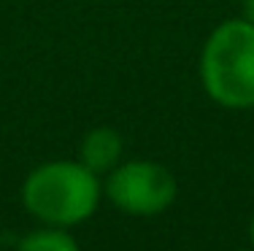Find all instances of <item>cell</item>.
Here are the masks:
<instances>
[{
    "instance_id": "obj_2",
    "label": "cell",
    "mask_w": 254,
    "mask_h": 251,
    "mask_svg": "<svg viewBox=\"0 0 254 251\" xmlns=\"http://www.w3.org/2000/svg\"><path fill=\"white\" fill-rule=\"evenodd\" d=\"M200 84L222 108H254V22L235 16L211 30L200 51Z\"/></svg>"
},
{
    "instance_id": "obj_3",
    "label": "cell",
    "mask_w": 254,
    "mask_h": 251,
    "mask_svg": "<svg viewBox=\"0 0 254 251\" xmlns=\"http://www.w3.org/2000/svg\"><path fill=\"white\" fill-rule=\"evenodd\" d=\"M103 195L130 216H157L176 202L179 184L165 165L152 159H125L106 173Z\"/></svg>"
},
{
    "instance_id": "obj_6",
    "label": "cell",
    "mask_w": 254,
    "mask_h": 251,
    "mask_svg": "<svg viewBox=\"0 0 254 251\" xmlns=\"http://www.w3.org/2000/svg\"><path fill=\"white\" fill-rule=\"evenodd\" d=\"M244 16L254 22V0H244Z\"/></svg>"
},
{
    "instance_id": "obj_4",
    "label": "cell",
    "mask_w": 254,
    "mask_h": 251,
    "mask_svg": "<svg viewBox=\"0 0 254 251\" xmlns=\"http://www.w3.org/2000/svg\"><path fill=\"white\" fill-rule=\"evenodd\" d=\"M125 154V141L119 135V130L114 127H92L78 143V162H84L92 173L106 176L114 167L122 162Z\"/></svg>"
},
{
    "instance_id": "obj_5",
    "label": "cell",
    "mask_w": 254,
    "mask_h": 251,
    "mask_svg": "<svg viewBox=\"0 0 254 251\" xmlns=\"http://www.w3.org/2000/svg\"><path fill=\"white\" fill-rule=\"evenodd\" d=\"M16 251H81V246L68 227L41 224L38 230H30L27 235L19 238Z\"/></svg>"
},
{
    "instance_id": "obj_9",
    "label": "cell",
    "mask_w": 254,
    "mask_h": 251,
    "mask_svg": "<svg viewBox=\"0 0 254 251\" xmlns=\"http://www.w3.org/2000/svg\"><path fill=\"white\" fill-rule=\"evenodd\" d=\"M252 170H254V159H252Z\"/></svg>"
},
{
    "instance_id": "obj_1",
    "label": "cell",
    "mask_w": 254,
    "mask_h": 251,
    "mask_svg": "<svg viewBox=\"0 0 254 251\" xmlns=\"http://www.w3.org/2000/svg\"><path fill=\"white\" fill-rule=\"evenodd\" d=\"M103 200V178L78 159H52L22 181V205L41 224L78 227L95 216Z\"/></svg>"
},
{
    "instance_id": "obj_7",
    "label": "cell",
    "mask_w": 254,
    "mask_h": 251,
    "mask_svg": "<svg viewBox=\"0 0 254 251\" xmlns=\"http://www.w3.org/2000/svg\"><path fill=\"white\" fill-rule=\"evenodd\" d=\"M249 246L254 249V213H252V222H249Z\"/></svg>"
},
{
    "instance_id": "obj_8",
    "label": "cell",
    "mask_w": 254,
    "mask_h": 251,
    "mask_svg": "<svg viewBox=\"0 0 254 251\" xmlns=\"http://www.w3.org/2000/svg\"><path fill=\"white\" fill-rule=\"evenodd\" d=\"M230 251H254V249H230Z\"/></svg>"
}]
</instances>
